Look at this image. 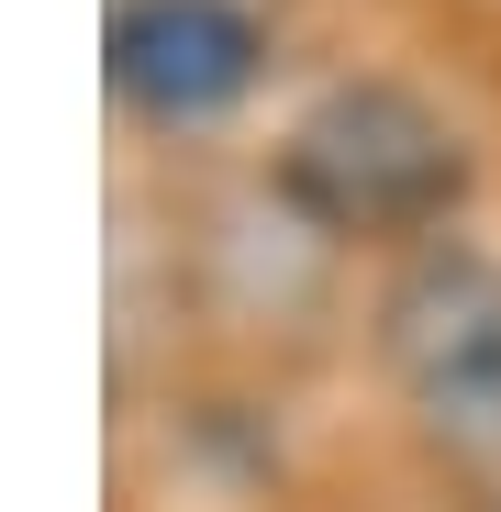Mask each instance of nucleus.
Listing matches in <instances>:
<instances>
[{"label": "nucleus", "instance_id": "3", "mask_svg": "<svg viewBox=\"0 0 501 512\" xmlns=\"http://www.w3.org/2000/svg\"><path fill=\"white\" fill-rule=\"evenodd\" d=\"M257 12L245 0H123L112 12V90L145 123H212L257 90Z\"/></svg>", "mask_w": 501, "mask_h": 512}, {"label": "nucleus", "instance_id": "2", "mask_svg": "<svg viewBox=\"0 0 501 512\" xmlns=\"http://www.w3.org/2000/svg\"><path fill=\"white\" fill-rule=\"evenodd\" d=\"M379 357L446 446H501V256L424 245L379 301Z\"/></svg>", "mask_w": 501, "mask_h": 512}, {"label": "nucleus", "instance_id": "1", "mask_svg": "<svg viewBox=\"0 0 501 512\" xmlns=\"http://www.w3.org/2000/svg\"><path fill=\"white\" fill-rule=\"evenodd\" d=\"M279 190L323 234H435L446 201L468 190V145L446 134L435 101L390 90V78H346L290 123Z\"/></svg>", "mask_w": 501, "mask_h": 512}]
</instances>
